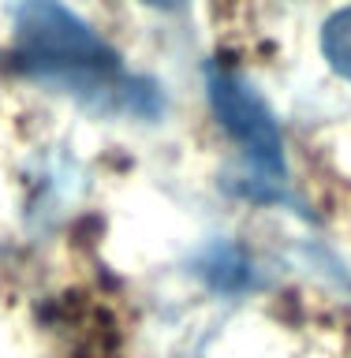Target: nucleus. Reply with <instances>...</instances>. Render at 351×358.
<instances>
[{"mask_svg": "<svg viewBox=\"0 0 351 358\" xmlns=\"http://www.w3.org/2000/svg\"><path fill=\"white\" fill-rule=\"evenodd\" d=\"M206 86L224 131L243 145V190H251L254 198H277L284 190V145H280V131L269 105L254 94V86L240 71L224 64L206 67Z\"/></svg>", "mask_w": 351, "mask_h": 358, "instance_id": "obj_2", "label": "nucleus"}, {"mask_svg": "<svg viewBox=\"0 0 351 358\" xmlns=\"http://www.w3.org/2000/svg\"><path fill=\"white\" fill-rule=\"evenodd\" d=\"M15 52L30 75L90 94L116 108H146V86L128 78L120 56L56 0H22L15 11Z\"/></svg>", "mask_w": 351, "mask_h": 358, "instance_id": "obj_1", "label": "nucleus"}, {"mask_svg": "<svg viewBox=\"0 0 351 358\" xmlns=\"http://www.w3.org/2000/svg\"><path fill=\"white\" fill-rule=\"evenodd\" d=\"M146 4H153V8H179L184 0H146Z\"/></svg>", "mask_w": 351, "mask_h": 358, "instance_id": "obj_4", "label": "nucleus"}, {"mask_svg": "<svg viewBox=\"0 0 351 358\" xmlns=\"http://www.w3.org/2000/svg\"><path fill=\"white\" fill-rule=\"evenodd\" d=\"M322 52L333 64L336 75H344L351 83V8L336 11L322 30Z\"/></svg>", "mask_w": 351, "mask_h": 358, "instance_id": "obj_3", "label": "nucleus"}]
</instances>
